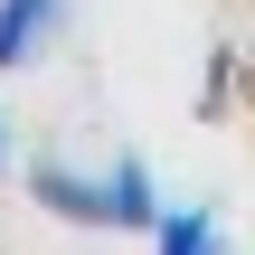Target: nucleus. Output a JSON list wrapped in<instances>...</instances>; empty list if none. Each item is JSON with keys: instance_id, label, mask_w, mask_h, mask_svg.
I'll return each mask as SVG.
<instances>
[{"instance_id": "2", "label": "nucleus", "mask_w": 255, "mask_h": 255, "mask_svg": "<svg viewBox=\"0 0 255 255\" xmlns=\"http://www.w3.org/2000/svg\"><path fill=\"white\" fill-rule=\"evenodd\" d=\"M66 28V0H0V66H38Z\"/></svg>"}, {"instance_id": "1", "label": "nucleus", "mask_w": 255, "mask_h": 255, "mask_svg": "<svg viewBox=\"0 0 255 255\" xmlns=\"http://www.w3.org/2000/svg\"><path fill=\"white\" fill-rule=\"evenodd\" d=\"M28 199L66 227H114V237H151L161 218V180L142 151H114L104 170H76V161H38L28 170Z\"/></svg>"}, {"instance_id": "3", "label": "nucleus", "mask_w": 255, "mask_h": 255, "mask_svg": "<svg viewBox=\"0 0 255 255\" xmlns=\"http://www.w3.org/2000/svg\"><path fill=\"white\" fill-rule=\"evenodd\" d=\"M151 255H227L218 208H161L151 218Z\"/></svg>"}, {"instance_id": "4", "label": "nucleus", "mask_w": 255, "mask_h": 255, "mask_svg": "<svg viewBox=\"0 0 255 255\" xmlns=\"http://www.w3.org/2000/svg\"><path fill=\"white\" fill-rule=\"evenodd\" d=\"M0 170H9V132H0Z\"/></svg>"}]
</instances>
